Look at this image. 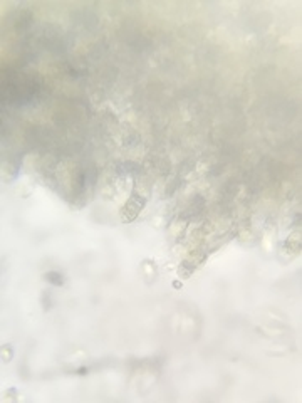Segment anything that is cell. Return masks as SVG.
Segmentation results:
<instances>
[{
    "mask_svg": "<svg viewBox=\"0 0 302 403\" xmlns=\"http://www.w3.org/2000/svg\"><path fill=\"white\" fill-rule=\"evenodd\" d=\"M145 205H146V198L141 197L140 194H136V192L133 190V194H131V197L128 198L126 205L121 208V220L126 224L131 222V220H134L136 217H138V213L141 212V210L145 208Z\"/></svg>",
    "mask_w": 302,
    "mask_h": 403,
    "instance_id": "1",
    "label": "cell"
},
{
    "mask_svg": "<svg viewBox=\"0 0 302 403\" xmlns=\"http://www.w3.org/2000/svg\"><path fill=\"white\" fill-rule=\"evenodd\" d=\"M45 279H47L50 284H54V286H62V284H64V277H62L61 274H58L56 271L47 272V274H45Z\"/></svg>",
    "mask_w": 302,
    "mask_h": 403,
    "instance_id": "2",
    "label": "cell"
}]
</instances>
